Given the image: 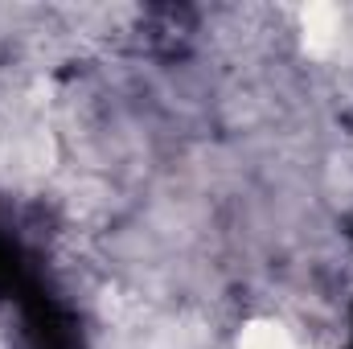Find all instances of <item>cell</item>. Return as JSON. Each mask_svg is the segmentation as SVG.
Instances as JSON below:
<instances>
[{"label": "cell", "mask_w": 353, "mask_h": 349, "mask_svg": "<svg viewBox=\"0 0 353 349\" xmlns=\"http://www.w3.org/2000/svg\"><path fill=\"white\" fill-rule=\"evenodd\" d=\"M41 283H46V275L37 271L33 255H29L12 235L0 230V300L21 304V300H25L33 288H41Z\"/></svg>", "instance_id": "7a4b0ae2"}, {"label": "cell", "mask_w": 353, "mask_h": 349, "mask_svg": "<svg viewBox=\"0 0 353 349\" xmlns=\"http://www.w3.org/2000/svg\"><path fill=\"white\" fill-rule=\"evenodd\" d=\"M17 308H21V329L29 349H87L79 317L50 283L33 288Z\"/></svg>", "instance_id": "6da1fadb"}]
</instances>
